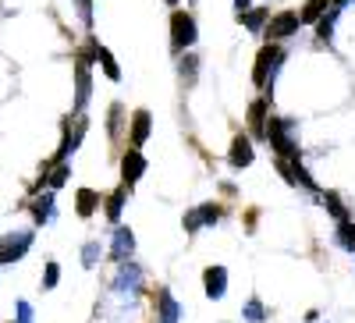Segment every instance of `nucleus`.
Segmentation results:
<instances>
[{
  "label": "nucleus",
  "instance_id": "obj_13",
  "mask_svg": "<svg viewBox=\"0 0 355 323\" xmlns=\"http://www.w3.org/2000/svg\"><path fill=\"white\" fill-rule=\"evenodd\" d=\"M150 132H153V117H150V110H135V114H132V150L146 146Z\"/></svg>",
  "mask_w": 355,
  "mask_h": 323
},
{
  "label": "nucleus",
  "instance_id": "obj_1",
  "mask_svg": "<svg viewBox=\"0 0 355 323\" xmlns=\"http://www.w3.org/2000/svg\"><path fill=\"white\" fill-rule=\"evenodd\" d=\"M295 132H299V125H295L291 117H270V121H266L263 139H270L277 160H284V157H299V142H295Z\"/></svg>",
  "mask_w": 355,
  "mask_h": 323
},
{
  "label": "nucleus",
  "instance_id": "obj_26",
  "mask_svg": "<svg viewBox=\"0 0 355 323\" xmlns=\"http://www.w3.org/2000/svg\"><path fill=\"white\" fill-rule=\"evenodd\" d=\"M338 242H341L348 252H355V224H352V220H341V224H338Z\"/></svg>",
  "mask_w": 355,
  "mask_h": 323
},
{
  "label": "nucleus",
  "instance_id": "obj_24",
  "mask_svg": "<svg viewBox=\"0 0 355 323\" xmlns=\"http://www.w3.org/2000/svg\"><path fill=\"white\" fill-rule=\"evenodd\" d=\"M239 18L249 25V33H263V25H266V18H270V11L259 8V11H245V15H239Z\"/></svg>",
  "mask_w": 355,
  "mask_h": 323
},
{
  "label": "nucleus",
  "instance_id": "obj_11",
  "mask_svg": "<svg viewBox=\"0 0 355 323\" xmlns=\"http://www.w3.org/2000/svg\"><path fill=\"white\" fill-rule=\"evenodd\" d=\"M132 252H135V238H132V231H128V227H114L110 259H114V263H125V259H132Z\"/></svg>",
  "mask_w": 355,
  "mask_h": 323
},
{
  "label": "nucleus",
  "instance_id": "obj_33",
  "mask_svg": "<svg viewBox=\"0 0 355 323\" xmlns=\"http://www.w3.org/2000/svg\"><path fill=\"white\" fill-rule=\"evenodd\" d=\"M18 323H33V306H28L25 299L18 302Z\"/></svg>",
  "mask_w": 355,
  "mask_h": 323
},
{
  "label": "nucleus",
  "instance_id": "obj_23",
  "mask_svg": "<svg viewBox=\"0 0 355 323\" xmlns=\"http://www.w3.org/2000/svg\"><path fill=\"white\" fill-rule=\"evenodd\" d=\"M96 61L103 64V71H107V78H110V82H121V68H117L114 53H110L107 46H100V57H96Z\"/></svg>",
  "mask_w": 355,
  "mask_h": 323
},
{
  "label": "nucleus",
  "instance_id": "obj_10",
  "mask_svg": "<svg viewBox=\"0 0 355 323\" xmlns=\"http://www.w3.org/2000/svg\"><path fill=\"white\" fill-rule=\"evenodd\" d=\"M182 320V306L174 302L171 288H157V323H178Z\"/></svg>",
  "mask_w": 355,
  "mask_h": 323
},
{
  "label": "nucleus",
  "instance_id": "obj_4",
  "mask_svg": "<svg viewBox=\"0 0 355 323\" xmlns=\"http://www.w3.org/2000/svg\"><path fill=\"white\" fill-rule=\"evenodd\" d=\"M33 242H36L33 231H8V234H0V263L25 259V252L33 249Z\"/></svg>",
  "mask_w": 355,
  "mask_h": 323
},
{
  "label": "nucleus",
  "instance_id": "obj_3",
  "mask_svg": "<svg viewBox=\"0 0 355 323\" xmlns=\"http://www.w3.org/2000/svg\"><path fill=\"white\" fill-rule=\"evenodd\" d=\"M196 40H199V33H196V18H192L189 11H174V15H171V46H174V53L189 50Z\"/></svg>",
  "mask_w": 355,
  "mask_h": 323
},
{
  "label": "nucleus",
  "instance_id": "obj_32",
  "mask_svg": "<svg viewBox=\"0 0 355 323\" xmlns=\"http://www.w3.org/2000/svg\"><path fill=\"white\" fill-rule=\"evenodd\" d=\"M75 8H78V15H82L85 25H93V0H75Z\"/></svg>",
  "mask_w": 355,
  "mask_h": 323
},
{
  "label": "nucleus",
  "instance_id": "obj_2",
  "mask_svg": "<svg viewBox=\"0 0 355 323\" xmlns=\"http://www.w3.org/2000/svg\"><path fill=\"white\" fill-rule=\"evenodd\" d=\"M281 64H284V50H281L277 43H266V46L256 53L252 82L259 85V89H270V85H274V78H277V71H281Z\"/></svg>",
  "mask_w": 355,
  "mask_h": 323
},
{
  "label": "nucleus",
  "instance_id": "obj_8",
  "mask_svg": "<svg viewBox=\"0 0 355 323\" xmlns=\"http://www.w3.org/2000/svg\"><path fill=\"white\" fill-rule=\"evenodd\" d=\"M217 220H220V207H217V202H202L199 210L185 213V231H189V234H196L199 227H206V224H217Z\"/></svg>",
  "mask_w": 355,
  "mask_h": 323
},
{
  "label": "nucleus",
  "instance_id": "obj_31",
  "mask_svg": "<svg viewBox=\"0 0 355 323\" xmlns=\"http://www.w3.org/2000/svg\"><path fill=\"white\" fill-rule=\"evenodd\" d=\"M121 114H125L121 103H114V107H110V135H114V139H117V132H121V121H125Z\"/></svg>",
  "mask_w": 355,
  "mask_h": 323
},
{
  "label": "nucleus",
  "instance_id": "obj_18",
  "mask_svg": "<svg viewBox=\"0 0 355 323\" xmlns=\"http://www.w3.org/2000/svg\"><path fill=\"white\" fill-rule=\"evenodd\" d=\"M125 199H128V189L121 185L114 195H107V217H110V224H117L121 220V210H125Z\"/></svg>",
  "mask_w": 355,
  "mask_h": 323
},
{
  "label": "nucleus",
  "instance_id": "obj_12",
  "mask_svg": "<svg viewBox=\"0 0 355 323\" xmlns=\"http://www.w3.org/2000/svg\"><path fill=\"white\" fill-rule=\"evenodd\" d=\"M202 284H206V295H210V299H224V291H227V270L224 267H206L202 270Z\"/></svg>",
  "mask_w": 355,
  "mask_h": 323
},
{
  "label": "nucleus",
  "instance_id": "obj_36",
  "mask_svg": "<svg viewBox=\"0 0 355 323\" xmlns=\"http://www.w3.org/2000/svg\"><path fill=\"white\" fill-rule=\"evenodd\" d=\"M167 4H178V0H167Z\"/></svg>",
  "mask_w": 355,
  "mask_h": 323
},
{
  "label": "nucleus",
  "instance_id": "obj_5",
  "mask_svg": "<svg viewBox=\"0 0 355 323\" xmlns=\"http://www.w3.org/2000/svg\"><path fill=\"white\" fill-rule=\"evenodd\" d=\"M299 11H277V15H270L266 18V28H263V36L270 40V43H277V40H288L291 33H299Z\"/></svg>",
  "mask_w": 355,
  "mask_h": 323
},
{
  "label": "nucleus",
  "instance_id": "obj_20",
  "mask_svg": "<svg viewBox=\"0 0 355 323\" xmlns=\"http://www.w3.org/2000/svg\"><path fill=\"white\" fill-rule=\"evenodd\" d=\"M249 125H252V132L263 139V132H266V100H256V103L249 107Z\"/></svg>",
  "mask_w": 355,
  "mask_h": 323
},
{
  "label": "nucleus",
  "instance_id": "obj_28",
  "mask_svg": "<svg viewBox=\"0 0 355 323\" xmlns=\"http://www.w3.org/2000/svg\"><path fill=\"white\" fill-rule=\"evenodd\" d=\"M242 316H245V320H252V323H263V320H266V309H263V302H259V299H249V302H245V309H242Z\"/></svg>",
  "mask_w": 355,
  "mask_h": 323
},
{
  "label": "nucleus",
  "instance_id": "obj_22",
  "mask_svg": "<svg viewBox=\"0 0 355 323\" xmlns=\"http://www.w3.org/2000/svg\"><path fill=\"white\" fill-rule=\"evenodd\" d=\"M196 71H199V57L185 53V57H182V64H178V75H182L185 85H196Z\"/></svg>",
  "mask_w": 355,
  "mask_h": 323
},
{
  "label": "nucleus",
  "instance_id": "obj_14",
  "mask_svg": "<svg viewBox=\"0 0 355 323\" xmlns=\"http://www.w3.org/2000/svg\"><path fill=\"white\" fill-rule=\"evenodd\" d=\"M75 82H78V89H75V110L82 114V107H85L89 93H93V78H89V64L75 61Z\"/></svg>",
  "mask_w": 355,
  "mask_h": 323
},
{
  "label": "nucleus",
  "instance_id": "obj_15",
  "mask_svg": "<svg viewBox=\"0 0 355 323\" xmlns=\"http://www.w3.org/2000/svg\"><path fill=\"white\" fill-rule=\"evenodd\" d=\"M227 160H231V167H249V164H252V142H249L245 135H239V139L231 142Z\"/></svg>",
  "mask_w": 355,
  "mask_h": 323
},
{
  "label": "nucleus",
  "instance_id": "obj_29",
  "mask_svg": "<svg viewBox=\"0 0 355 323\" xmlns=\"http://www.w3.org/2000/svg\"><path fill=\"white\" fill-rule=\"evenodd\" d=\"M323 207H327V210L338 217V224H341V220H348V213H345V207H341V199H338L334 192H323Z\"/></svg>",
  "mask_w": 355,
  "mask_h": 323
},
{
  "label": "nucleus",
  "instance_id": "obj_7",
  "mask_svg": "<svg viewBox=\"0 0 355 323\" xmlns=\"http://www.w3.org/2000/svg\"><path fill=\"white\" fill-rule=\"evenodd\" d=\"M146 174V157H142V150H132L128 146V153L121 157V178H125V189H132L139 178Z\"/></svg>",
  "mask_w": 355,
  "mask_h": 323
},
{
  "label": "nucleus",
  "instance_id": "obj_9",
  "mask_svg": "<svg viewBox=\"0 0 355 323\" xmlns=\"http://www.w3.org/2000/svg\"><path fill=\"white\" fill-rule=\"evenodd\" d=\"M277 167H281V174L291 182V185H302V189H309V192H316V185H313V178L306 174V167L299 164V157H284V160H277Z\"/></svg>",
  "mask_w": 355,
  "mask_h": 323
},
{
  "label": "nucleus",
  "instance_id": "obj_16",
  "mask_svg": "<svg viewBox=\"0 0 355 323\" xmlns=\"http://www.w3.org/2000/svg\"><path fill=\"white\" fill-rule=\"evenodd\" d=\"M33 217H36V224H50L53 220V192H43V195H36L33 199Z\"/></svg>",
  "mask_w": 355,
  "mask_h": 323
},
{
  "label": "nucleus",
  "instance_id": "obj_27",
  "mask_svg": "<svg viewBox=\"0 0 355 323\" xmlns=\"http://www.w3.org/2000/svg\"><path fill=\"white\" fill-rule=\"evenodd\" d=\"M96 263H100V242H85V245H82V267L93 270Z\"/></svg>",
  "mask_w": 355,
  "mask_h": 323
},
{
  "label": "nucleus",
  "instance_id": "obj_30",
  "mask_svg": "<svg viewBox=\"0 0 355 323\" xmlns=\"http://www.w3.org/2000/svg\"><path fill=\"white\" fill-rule=\"evenodd\" d=\"M57 281H61V267L50 259L46 263V270H43V291H50V288H57Z\"/></svg>",
  "mask_w": 355,
  "mask_h": 323
},
{
  "label": "nucleus",
  "instance_id": "obj_19",
  "mask_svg": "<svg viewBox=\"0 0 355 323\" xmlns=\"http://www.w3.org/2000/svg\"><path fill=\"white\" fill-rule=\"evenodd\" d=\"M331 8H334V0H309V8L299 11V21H320Z\"/></svg>",
  "mask_w": 355,
  "mask_h": 323
},
{
  "label": "nucleus",
  "instance_id": "obj_35",
  "mask_svg": "<svg viewBox=\"0 0 355 323\" xmlns=\"http://www.w3.org/2000/svg\"><path fill=\"white\" fill-rule=\"evenodd\" d=\"M348 4V0H334V8H345Z\"/></svg>",
  "mask_w": 355,
  "mask_h": 323
},
{
  "label": "nucleus",
  "instance_id": "obj_34",
  "mask_svg": "<svg viewBox=\"0 0 355 323\" xmlns=\"http://www.w3.org/2000/svg\"><path fill=\"white\" fill-rule=\"evenodd\" d=\"M234 11H239V15H245V11H249V0H234Z\"/></svg>",
  "mask_w": 355,
  "mask_h": 323
},
{
  "label": "nucleus",
  "instance_id": "obj_21",
  "mask_svg": "<svg viewBox=\"0 0 355 323\" xmlns=\"http://www.w3.org/2000/svg\"><path fill=\"white\" fill-rule=\"evenodd\" d=\"M68 174H71V171H68V164H53V171H50V174H43L40 185H50V192H53V189H61V185L68 182Z\"/></svg>",
  "mask_w": 355,
  "mask_h": 323
},
{
  "label": "nucleus",
  "instance_id": "obj_6",
  "mask_svg": "<svg viewBox=\"0 0 355 323\" xmlns=\"http://www.w3.org/2000/svg\"><path fill=\"white\" fill-rule=\"evenodd\" d=\"M139 284H142V267H139V263H132V259L117 263L114 291H139Z\"/></svg>",
  "mask_w": 355,
  "mask_h": 323
},
{
  "label": "nucleus",
  "instance_id": "obj_25",
  "mask_svg": "<svg viewBox=\"0 0 355 323\" xmlns=\"http://www.w3.org/2000/svg\"><path fill=\"white\" fill-rule=\"evenodd\" d=\"M338 11H341V8H331V15H323V18L316 21V33H320V40H323V43H327V40L334 36V18H338Z\"/></svg>",
  "mask_w": 355,
  "mask_h": 323
},
{
  "label": "nucleus",
  "instance_id": "obj_17",
  "mask_svg": "<svg viewBox=\"0 0 355 323\" xmlns=\"http://www.w3.org/2000/svg\"><path fill=\"white\" fill-rule=\"evenodd\" d=\"M96 207H100V192H93V189H78V195H75V210H78V217H93Z\"/></svg>",
  "mask_w": 355,
  "mask_h": 323
}]
</instances>
